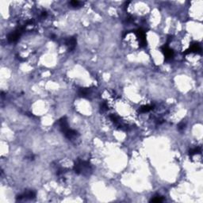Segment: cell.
<instances>
[{
  "mask_svg": "<svg viewBox=\"0 0 203 203\" xmlns=\"http://www.w3.org/2000/svg\"><path fill=\"white\" fill-rule=\"evenodd\" d=\"M74 170L77 174L87 175L91 171V166H90V164H89L88 162L79 160L74 166Z\"/></svg>",
  "mask_w": 203,
  "mask_h": 203,
  "instance_id": "6da1fadb",
  "label": "cell"
},
{
  "mask_svg": "<svg viewBox=\"0 0 203 203\" xmlns=\"http://www.w3.org/2000/svg\"><path fill=\"white\" fill-rule=\"evenodd\" d=\"M163 198L161 197H157L156 198H153L152 200V202H162Z\"/></svg>",
  "mask_w": 203,
  "mask_h": 203,
  "instance_id": "7a4b0ae2",
  "label": "cell"
}]
</instances>
